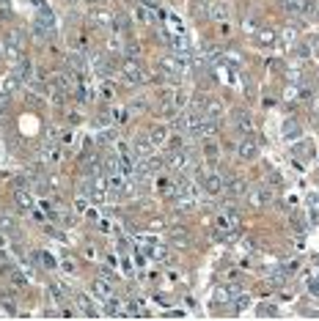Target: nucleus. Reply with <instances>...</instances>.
Segmentation results:
<instances>
[{
	"instance_id": "f257e3e1",
	"label": "nucleus",
	"mask_w": 319,
	"mask_h": 321,
	"mask_svg": "<svg viewBox=\"0 0 319 321\" xmlns=\"http://www.w3.org/2000/svg\"><path fill=\"white\" fill-rule=\"evenodd\" d=\"M121 77L127 80V85H146L149 74L138 58H121Z\"/></svg>"
},
{
	"instance_id": "f03ea898",
	"label": "nucleus",
	"mask_w": 319,
	"mask_h": 321,
	"mask_svg": "<svg viewBox=\"0 0 319 321\" xmlns=\"http://www.w3.org/2000/svg\"><path fill=\"white\" fill-rule=\"evenodd\" d=\"M231 124H234V129L240 132L242 137L253 135V116L245 107H234V110H231Z\"/></svg>"
},
{
	"instance_id": "7ed1b4c3",
	"label": "nucleus",
	"mask_w": 319,
	"mask_h": 321,
	"mask_svg": "<svg viewBox=\"0 0 319 321\" xmlns=\"http://www.w3.org/2000/svg\"><path fill=\"white\" fill-rule=\"evenodd\" d=\"M50 85H55L61 93H66V96H74L77 88H80L77 77H74V74H64V72H55L53 77H50Z\"/></svg>"
},
{
	"instance_id": "20e7f679",
	"label": "nucleus",
	"mask_w": 319,
	"mask_h": 321,
	"mask_svg": "<svg viewBox=\"0 0 319 321\" xmlns=\"http://www.w3.org/2000/svg\"><path fill=\"white\" fill-rule=\"evenodd\" d=\"M223 192L229 198H242V195L251 192V187H248V181L242 176H229V179H223Z\"/></svg>"
},
{
	"instance_id": "39448f33",
	"label": "nucleus",
	"mask_w": 319,
	"mask_h": 321,
	"mask_svg": "<svg viewBox=\"0 0 319 321\" xmlns=\"http://www.w3.org/2000/svg\"><path fill=\"white\" fill-rule=\"evenodd\" d=\"M22 47H25L22 33H20V30H14V33L9 36V41H6V47H3V55L11 61V64H17V61L22 58Z\"/></svg>"
},
{
	"instance_id": "423d86ee",
	"label": "nucleus",
	"mask_w": 319,
	"mask_h": 321,
	"mask_svg": "<svg viewBox=\"0 0 319 321\" xmlns=\"http://www.w3.org/2000/svg\"><path fill=\"white\" fill-rule=\"evenodd\" d=\"M129 148H132V156H138V159H149L154 154V143L149 140V135H135Z\"/></svg>"
},
{
	"instance_id": "0eeeda50",
	"label": "nucleus",
	"mask_w": 319,
	"mask_h": 321,
	"mask_svg": "<svg viewBox=\"0 0 319 321\" xmlns=\"http://www.w3.org/2000/svg\"><path fill=\"white\" fill-rule=\"evenodd\" d=\"M14 77L20 80V83H25V85H30V83H36V72H33V61L30 58H22L17 61V69H14Z\"/></svg>"
},
{
	"instance_id": "6e6552de",
	"label": "nucleus",
	"mask_w": 319,
	"mask_h": 321,
	"mask_svg": "<svg viewBox=\"0 0 319 321\" xmlns=\"http://www.w3.org/2000/svg\"><path fill=\"white\" fill-rule=\"evenodd\" d=\"M215 223H217V231H240V217H237L234 209H220Z\"/></svg>"
},
{
	"instance_id": "1a4fd4ad",
	"label": "nucleus",
	"mask_w": 319,
	"mask_h": 321,
	"mask_svg": "<svg viewBox=\"0 0 319 321\" xmlns=\"http://www.w3.org/2000/svg\"><path fill=\"white\" fill-rule=\"evenodd\" d=\"M91 294H94V299H99V302H105L113 294V280H108L102 275V278H97V280H91Z\"/></svg>"
},
{
	"instance_id": "9d476101",
	"label": "nucleus",
	"mask_w": 319,
	"mask_h": 321,
	"mask_svg": "<svg viewBox=\"0 0 319 321\" xmlns=\"http://www.w3.org/2000/svg\"><path fill=\"white\" fill-rule=\"evenodd\" d=\"M237 156H240L242 162H251V159L259 156V146H256V140H253L251 135L240 140V146H237Z\"/></svg>"
},
{
	"instance_id": "9b49d317",
	"label": "nucleus",
	"mask_w": 319,
	"mask_h": 321,
	"mask_svg": "<svg viewBox=\"0 0 319 321\" xmlns=\"http://www.w3.org/2000/svg\"><path fill=\"white\" fill-rule=\"evenodd\" d=\"M281 137H284L286 143H295L303 137V127H300L295 118H284V124H281Z\"/></svg>"
},
{
	"instance_id": "f8f14e48",
	"label": "nucleus",
	"mask_w": 319,
	"mask_h": 321,
	"mask_svg": "<svg viewBox=\"0 0 319 321\" xmlns=\"http://www.w3.org/2000/svg\"><path fill=\"white\" fill-rule=\"evenodd\" d=\"M198 187H201L206 195H212V198H215V195H220V192H223V179H220L217 173H206L204 179L198 181Z\"/></svg>"
},
{
	"instance_id": "ddd939ff",
	"label": "nucleus",
	"mask_w": 319,
	"mask_h": 321,
	"mask_svg": "<svg viewBox=\"0 0 319 321\" xmlns=\"http://www.w3.org/2000/svg\"><path fill=\"white\" fill-rule=\"evenodd\" d=\"M66 66L72 69L74 74H85L91 64H88V58H85V55L80 52V49H74V52H69V55H66Z\"/></svg>"
},
{
	"instance_id": "4468645a",
	"label": "nucleus",
	"mask_w": 319,
	"mask_h": 321,
	"mask_svg": "<svg viewBox=\"0 0 319 321\" xmlns=\"http://www.w3.org/2000/svg\"><path fill=\"white\" fill-rule=\"evenodd\" d=\"M168 244L176 247V250L190 247V231H187V228H171V234H168Z\"/></svg>"
},
{
	"instance_id": "2eb2a0df",
	"label": "nucleus",
	"mask_w": 319,
	"mask_h": 321,
	"mask_svg": "<svg viewBox=\"0 0 319 321\" xmlns=\"http://www.w3.org/2000/svg\"><path fill=\"white\" fill-rule=\"evenodd\" d=\"M206 17L215 22H229V6L223 0H215V3L206 6Z\"/></svg>"
},
{
	"instance_id": "dca6fc26",
	"label": "nucleus",
	"mask_w": 319,
	"mask_h": 321,
	"mask_svg": "<svg viewBox=\"0 0 319 321\" xmlns=\"http://www.w3.org/2000/svg\"><path fill=\"white\" fill-rule=\"evenodd\" d=\"M33 261H36V266H41L44 272H53V269H58V258H55L53 253H47V250H36V253H33Z\"/></svg>"
},
{
	"instance_id": "f3484780",
	"label": "nucleus",
	"mask_w": 319,
	"mask_h": 321,
	"mask_svg": "<svg viewBox=\"0 0 319 321\" xmlns=\"http://www.w3.org/2000/svg\"><path fill=\"white\" fill-rule=\"evenodd\" d=\"M168 137H171V129H168L165 124H157V127L149 129V140L154 143V148H162L168 143Z\"/></svg>"
},
{
	"instance_id": "a211bd4d",
	"label": "nucleus",
	"mask_w": 319,
	"mask_h": 321,
	"mask_svg": "<svg viewBox=\"0 0 319 321\" xmlns=\"http://www.w3.org/2000/svg\"><path fill=\"white\" fill-rule=\"evenodd\" d=\"M74 302H77L80 313H83L85 318H97V316H99V310H97V305L91 302V297H85V294H77V297H74Z\"/></svg>"
},
{
	"instance_id": "6ab92c4d",
	"label": "nucleus",
	"mask_w": 319,
	"mask_h": 321,
	"mask_svg": "<svg viewBox=\"0 0 319 321\" xmlns=\"http://www.w3.org/2000/svg\"><path fill=\"white\" fill-rule=\"evenodd\" d=\"M248 195H251V203L259 206V209H261V206H270L272 198H275V192L267 190V187H261V190H256V192H248Z\"/></svg>"
},
{
	"instance_id": "aec40b11",
	"label": "nucleus",
	"mask_w": 319,
	"mask_h": 321,
	"mask_svg": "<svg viewBox=\"0 0 319 321\" xmlns=\"http://www.w3.org/2000/svg\"><path fill=\"white\" fill-rule=\"evenodd\" d=\"M14 200H17V206H20L22 211H33V195H30L25 187H17V192H14Z\"/></svg>"
},
{
	"instance_id": "412c9836",
	"label": "nucleus",
	"mask_w": 319,
	"mask_h": 321,
	"mask_svg": "<svg viewBox=\"0 0 319 321\" xmlns=\"http://www.w3.org/2000/svg\"><path fill=\"white\" fill-rule=\"evenodd\" d=\"M105 316H110V318L124 316V302L118 299V297H113V294H110V297L105 299Z\"/></svg>"
},
{
	"instance_id": "4be33fe9",
	"label": "nucleus",
	"mask_w": 319,
	"mask_h": 321,
	"mask_svg": "<svg viewBox=\"0 0 319 321\" xmlns=\"http://www.w3.org/2000/svg\"><path fill=\"white\" fill-rule=\"evenodd\" d=\"M275 41H278V33L272 28H259V33H256V44L259 47H272Z\"/></svg>"
},
{
	"instance_id": "5701e85b",
	"label": "nucleus",
	"mask_w": 319,
	"mask_h": 321,
	"mask_svg": "<svg viewBox=\"0 0 319 321\" xmlns=\"http://www.w3.org/2000/svg\"><path fill=\"white\" fill-rule=\"evenodd\" d=\"M17 231H20V225H17V220L11 217V214H0V234H6V236H14Z\"/></svg>"
},
{
	"instance_id": "b1692460",
	"label": "nucleus",
	"mask_w": 319,
	"mask_h": 321,
	"mask_svg": "<svg viewBox=\"0 0 319 321\" xmlns=\"http://www.w3.org/2000/svg\"><path fill=\"white\" fill-rule=\"evenodd\" d=\"M204 116L206 118H217V121H220V116H223V102H220V99H206Z\"/></svg>"
},
{
	"instance_id": "393cba45",
	"label": "nucleus",
	"mask_w": 319,
	"mask_h": 321,
	"mask_svg": "<svg viewBox=\"0 0 319 321\" xmlns=\"http://www.w3.org/2000/svg\"><path fill=\"white\" fill-rule=\"evenodd\" d=\"M135 17H138V22L152 25L154 22V9H152V6H146V3H141V6H135Z\"/></svg>"
},
{
	"instance_id": "a878e982",
	"label": "nucleus",
	"mask_w": 319,
	"mask_h": 321,
	"mask_svg": "<svg viewBox=\"0 0 319 321\" xmlns=\"http://www.w3.org/2000/svg\"><path fill=\"white\" fill-rule=\"evenodd\" d=\"M97 140L102 143V146L118 140V127H116V124H113V127H102V129H99V135H97Z\"/></svg>"
},
{
	"instance_id": "bb28decb",
	"label": "nucleus",
	"mask_w": 319,
	"mask_h": 321,
	"mask_svg": "<svg viewBox=\"0 0 319 321\" xmlns=\"http://www.w3.org/2000/svg\"><path fill=\"white\" fill-rule=\"evenodd\" d=\"M308 223L319 225V192L308 195Z\"/></svg>"
},
{
	"instance_id": "cd10ccee",
	"label": "nucleus",
	"mask_w": 319,
	"mask_h": 321,
	"mask_svg": "<svg viewBox=\"0 0 319 321\" xmlns=\"http://www.w3.org/2000/svg\"><path fill=\"white\" fill-rule=\"evenodd\" d=\"M300 14H303L305 20H319V0H303Z\"/></svg>"
},
{
	"instance_id": "c85d7f7f",
	"label": "nucleus",
	"mask_w": 319,
	"mask_h": 321,
	"mask_svg": "<svg viewBox=\"0 0 319 321\" xmlns=\"http://www.w3.org/2000/svg\"><path fill=\"white\" fill-rule=\"evenodd\" d=\"M36 22L39 25H44L47 30H55V14L50 9H44V6H41L39 9V14H36Z\"/></svg>"
},
{
	"instance_id": "c756f323",
	"label": "nucleus",
	"mask_w": 319,
	"mask_h": 321,
	"mask_svg": "<svg viewBox=\"0 0 319 321\" xmlns=\"http://www.w3.org/2000/svg\"><path fill=\"white\" fill-rule=\"evenodd\" d=\"M292 55H295V61H297V64H303V61H308L311 58V49H308V44H300V41H295V44H292Z\"/></svg>"
},
{
	"instance_id": "7c9ffc66",
	"label": "nucleus",
	"mask_w": 319,
	"mask_h": 321,
	"mask_svg": "<svg viewBox=\"0 0 319 321\" xmlns=\"http://www.w3.org/2000/svg\"><path fill=\"white\" fill-rule=\"evenodd\" d=\"M110 20H113L110 11H94V14H91V25H94V28H110Z\"/></svg>"
},
{
	"instance_id": "2f4dec72",
	"label": "nucleus",
	"mask_w": 319,
	"mask_h": 321,
	"mask_svg": "<svg viewBox=\"0 0 319 321\" xmlns=\"http://www.w3.org/2000/svg\"><path fill=\"white\" fill-rule=\"evenodd\" d=\"M44 159L50 162V165H58V162L64 159V151H61V146H47L44 148Z\"/></svg>"
},
{
	"instance_id": "473e14b6",
	"label": "nucleus",
	"mask_w": 319,
	"mask_h": 321,
	"mask_svg": "<svg viewBox=\"0 0 319 321\" xmlns=\"http://www.w3.org/2000/svg\"><path fill=\"white\" fill-rule=\"evenodd\" d=\"M118 173H124L121 159H118V156H108V162H105V176H118Z\"/></svg>"
},
{
	"instance_id": "72a5a7b5",
	"label": "nucleus",
	"mask_w": 319,
	"mask_h": 321,
	"mask_svg": "<svg viewBox=\"0 0 319 321\" xmlns=\"http://www.w3.org/2000/svg\"><path fill=\"white\" fill-rule=\"evenodd\" d=\"M110 28L116 30V36H124V33H127V20H124V14H113V20H110Z\"/></svg>"
},
{
	"instance_id": "f704fd0d",
	"label": "nucleus",
	"mask_w": 319,
	"mask_h": 321,
	"mask_svg": "<svg viewBox=\"0 0 319 321\" xmlns=\"http://www.w3.org/2000/svg\"><path fill=\"white\" fill-rule=\"evenodd\" d=\"M124 316H146V307L141 305V299H132V302H129V307L124 310Z\"/></svg>"
},
{
	"instance_id": "c9c22d12",
	"label": "nucleus",
	"mask_w": 319,
	"mask_h": 321,
	"mask_svg": "<svg viewBox=\"0 0 319 321\" xmlns=\"http://www.w3.org/2000/svg\"><path fill=\"white\" fill-rule=\"evenodd\" d=\"M0 307H3L6 313H11V316H14V313H17V302H14V297H9V294H0Z\"/></svg>"
},
{
	"instance_id": "e433bc0d",
	"label": "nucleus",
	"mask_w": 319,
	"mask_h": 321,
	"mask_svg": "<svg viewBox=\"0 0 319 321\" xmlns=\"http://www.w3.org/2000/svg\"><path fill=\"white\" fill-rule=\"evenodd\" d=\"M108 52H110V55H124V41H121V36H116V39H108Z\"/></svg>"
},
{
	"instance_id": "4c0bfd02",
	"label": "nucleus",
	"mask_w": 319,
	"mask_h": 321,
	"mask_svg": "<svg viewBox=\"0 0 319 321\" xmlns=\"http://www.w3.org/2000/svg\"><path fill=\"white\" fill-rule=\"evenodd\" d=\"M281 6H284L286 14H300V9H303V0H281Z\"/></svg>"
},
{
	"instance_id": "58836bf2",
	"label": "nucleus",
	"mask_w": 319,
	"mask_h": 321,
	"mask_svg": "<svg viewBox=\"0 0 319 321\" xmlns=\"http://www.w3.org/2000/svg\"><path fill=\"white\" fill-rule=\"evenodd\" d=\"M215 302H217V305H226L229 307V302H231V291H229V288H217V291H215Z\"/></svg>"
},
{
	"instance_id": "ea45409f",
	"label": "nucleus",
	"mask_w": 319,
	"mask_h": 321,
	"mask_svg": "<svg viewBox=\"0 0 319 321\" xmlns=\"http://www.w3.org/2000/svg\"><path fill=\"white\" fill-rule=\"evenodd\" d=\"M217 154H220V151H217V143L206 140V143H204V156H206V159L215 162V159H217Z\"/></svg>"
},
{
	"instance_id": "a19ab883",
	"label": "nucleus",
	"mask_w": 319,
	"mask_h": 321,
	"mask_svg": "<svg viewBox=\"0 0 319 321\" xmlns=\"http://www.w3.org/2000/svg\"><path fill=\"white\" fill-rule=\"evenodd\" d=\"M242 30H245V33H259V22H256V17H245V20H242Z\"/></svg>"
},
{
	"instance_id": "79ce46f5",
	"label": "nucleus",
	"mask_w": 319,
	"mask_h": 321,
	"mask_svg": "<svg viewBox=\"0 0 319 321\" xmlns=\"http://www.w3.org/2000/svg\"><path fill=\"white\" fill-rule=\"evenodd\" d=\"M311 148H314L311 143H297V146L292 148V154H295V156H311V154H314Z\"/></svg>"
},
{
	"instance_id": "37998d69",
	"label": "nucleus",
	"mask_w": 319,
	"mask_h": 321,
	"mask_svg": "<svg viewBox=\"0 0 319 321\" xmlns=\"http://www.w3.org/2000/svg\"><path fill=\"white\" fill-rule=\"evenodd\" d=\"M305 44H308V49H311V58L319 61V36H308Z\"/></svg>"
},
{
	"instance_id": "c03bdc74",
	"label": "nucleus",
	"mask_w": 319,
	"mask_h": 321,
	"mask_svg": "<svg viewBox=\"0 0 319 321\" xmlns=\"http://www.w3.org/2000/svg\"><path fill=\"white\" fill-rule=\"evenodd\" d=\"M292 225L297 228V234H305L308 231V225L303 223V217H300V211H292Z\"/></svg>"
},
{
	"instance_id": "a18cd8bd",
	"label": "nucleus",
	"mask_w": 319,
	"mask_h": 321,
	"mask_svg": "<svg viewBox=\"0 0 319 321\" xmlns=\"http://www.w3.org/2000/svg\"><path fill=\"white\" fill-rule=\"evenodd\" d=\"M237 305H234V310L237 313H240V310H245V307H248V302H251V297H248V294H237Z\"/></svg>"
},
{
	"instance_id": "49530a36",
	"label": "nucleus",
	"mask_w": 319,
	"mask_h": 321,
	"mask_svg": "<svg viewBox=\"0 0 319 321\" xmlns=\"http://www.w3.org/2000/svg\"><path fill=\"white\" fill-rule=\"evenodd\" d=\"M259 316L267 318V316H278V307L275 305H259Z\"/></svg>"
},
{
	"instance_id": "de8ad7c7",
	"label": "nucleus",
	"mask_w": 319,
	"mask_h": 321,
	"mask_svg": "<svg viewBox=\"0 0 319 321\" xmlns=\"http://www.w3.org/2000/svg\"><path fill=\"white\" fill-rule=\"evenodd\" d=\"M281 36H284V41H286V44H289V47H292V44L297 41V28H286V30H284V33H281Z\"/></svg>"
},
{
	"instance_id": "09e8293b",
	"label": "nucleus",
	"mask_w": 319,
	"mask_h": 321,
	"mask_svg": "<svg viewBox=\"0 0 319 321\" xmlns=\"http://www.w3.org/2000/svg\"><path fill=\"white\" fill-rule=\"evenodd\" d=\"M132 261H135V266H138V269H143V266H146V255H143L138 247H135V253H132Z\"/></svg>"
},
{
	"instance_id": "8fccbe9b",
	"label": "nucleus",
	"mask_w": 319,
	"mask_h": 321,
	"mask_svg": "<svg viewBox=\"0 0 319 321\" xmlns=\"http://www.w3.org/2000/svg\"><path fill=\"white\" fill-rule=\"evenodd\" d=\"M149 228H152V231H162V228H165V223H162L160 217H152V220H149Z\"/></svg>"
},
{
	"instance_id": "3c124183",
	"label": "nucleus",
	"mask_w": 319,
	"mask_h": 321,
	"mask_svg": "<svg viewBox=\"0 0 319 321\" xmlns=\"http://www.w3.org/2000/svg\"><path fill=\"white\" fill-rule=\"evenodd\" d=\"M308 291L314 294V297H319V278H311L308 280Z\"/></svg>"
},
{
	"instance_id": "603ef678",
	"label": "nucleus",
	"mask_w": 319,
	"mask_h": 321,
	"mask_svg": "<svg viewBox=\"0 0 319 321\" xmlns=\"http://www.w3.org/2000/svg\"><path fill=\"white\" fill-rule=\"evenodd\" d=\"M143 104H146L143 99H135V102H129V110H132V113H141V110H143Z\"/></svg>"
},
{
	"instance_id": "864d4df0",
	"label": "nucleus",
	"mask_w": 319,
	"mask_h": 321,
	"mask_svg": "<svg viewBox=\"0 0 319 321\" xmlns=\"http://www.w3.org/2000/svg\"><path fill=\"white\" fill-rule=\"evenodd\" d=\"M61 266H64L66 272H74V269H77V266H74V261H64V263H61Z\"/></svg>"
},
{
	"instance_id": "5fc2aeb1",
	"label": "nucleus",
	"mask_w": 319,
	"mask_h": 321,
	"mask_svg": "<svg viewBox=\"0 0 319 321\" xmlns=\"http://www.w3.org/2000/svg\"><path fill=\"white\" fill-rule=\"evenodd\" d=\"M85 214H88V220H94V223H97V220H99V211H97V209H88Z\"/></svg>"
},
{
	"instance_id": "6e6d98bb",
	"label": "nucleus",
	"mask_w": 319,
	"mask_h": 321,
	"mask_svg": "<svg viewBox=\"0 0 319 321\" xmlns=\"http://www.w3.org/2000/svg\"><path fill=\"white\" fill-rule=\"evenodd\" d=\"M108 263L110 266H118V255H108Z\"/></svg>"
},
{
	"instance_id": "4d7b16f0",
	"label": "nucleus",
	"mask_w": 319,
	"mask_h": 321,
	"mask_svg": "<svg viewBox=\"0 0 319 321\" xmlns=\"http://www.w3.org/2000/svg\"><path fill=\"white\" fill-rule=\"evenodd\" d=\"M141 3H146V6H152V9H157V3H160V0H141Z\"/></svg>"
},
{
	"instance_id": "13d9d810",
	"label": "nucleus",
	"mask_w": 319,
	"mask_h": 321,
	"mask_svg": "<svg viewBox=\"0 0 319 321\" xmlns=\"http://www.w3.org/2000/svg\"><path fill=\"white\" fill-rule=\"evenodd\" d=\"M88 3H91V6H102L105 0H88Z\"/></svg>"
},
{
	"instance_id": "bf43d9fd",
	"label": "nucleus",
	"mask_w": 319,
	"mask_h": 321,
	"mask_svg": "<svg viewBox=\"0 0 319 321\" xmlns=\"http://www.w3.org/2000/svg\"><path fill=\"white\" fill-rule=\"evenodd\" d=\"M311 261H314V263H316V266H319V255H314V258H311Z\"/></svg>"
},
{
	"instance_id": "052dcab7",
	"label": "nucleus",
	"mask_w": 319,
	"mask_h": 321,
	"mask_svg": "<svg viewBox=\"0 0 319 321\" xmlns=\"http://www.w3.org/2000/svg\"><path fill=\"white\" fill-rule=\"evenodd\" d=\"M0 58H3V47H0Z\"/></svg>"
}]
</instances>
